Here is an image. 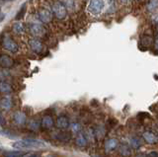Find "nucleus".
<instances>
[{
	"label": "nucleus",
	"mask_w": 158,
	"mask_h": 157,
	"mask_svg": "<svg viewBox=\"0 0 158 157\" xmlns=\"http://www.w3.org/2000/svg\"><path fill=\"white\" fill-rule=\"evenodd\" d=\"M146 7L149 12L154 13L158 10V1H148Z\"/></svg>",
	"instance_id": "obj_22"
},
{
	"label": "nucleus",
	"mask_w": 158,
	"mask_h": 157,
	"mask_svg": "<svg viewBox=\"0 0 158 157\" xmlns=\"http://www.w3.org/2000/svg\"><path fill=\"white\" fill-rule=\"evenodd\" d=\"M37 19L44 24H49L52 23L53 20V15L52 11L48 8H40L37 12Z\"/></svg>",
	"instance_id": "obj_5"
},
{
	"label": "nucleus",
	"mask_w": 158,
	"mask_h": 157,
	"mask_svg": "<svg viewBox=\"0 0 158 157\" xmlns=\"http://www.w3.org/2000/svg\"><path fill=\"white\" fill-rule=\"evenodd\" d=\"M52 13L58 20H63L67 17V9L62 1H54L52 4Z\"/></svg>",
	"instance_id": "obj_3"
},
{
	"label": "nucleus",
	"mask_w": 158,
	"mask_h": 157,
	"mask_svg": "<svg viewBox=\"0 0 158 157\" xmlns=\"http://www.w3.org/2000/svg\"><path fill=\"white\" fill-rule=\"evenodd\" d=\"M69 120L66 116H58L56 121V126L59 130H66L69 127Z\"/></svg>",
	"instance_id": "obj_13"
},
{
	"label": "nucleus",
	"mask_w": 158,
	"mask_h": 157,
	"mask_svg": "<svg viewBox=\"0 0 158 157\" xmlns=\"http://www.w3.org/2000/svg\"><path fill=\"white\" fill-rule=\"evenodd\" d=\"M29 47L35 53H41L44 50V43L41 40L36 38H31L29 40Z\"/></svg>",
	"instance_id": "obj_7"
},
{
	"label": "nucleus",
	"mask_w": 158,
	"mask_h": 157,
	"mask_svg": "<svg viewBox=\"0 0 158 157\" xmlns=\"http://www.w3.org/2000/svg\"><path fill=\"white\" fill-rule=\"evenodd\" d=\"M30 34L33 36V38H36L41 40V39H44L48 36V30L44 28L42 24L39 23H31L28 26Z\"/></svg>",
	"instance_id": "obj_2"
},
{
	"label": "nucleus",
	"mask_w": 158,
	"mask_h": 157,
	"mask_svg": "<svg viewBox=\"0 0 158 157\" xmlns=\"http://www.w3.org/2000/svg\"><path fill=\"white\" fill-rule=\"evenodd\" d=\"M12 146L16 149L40 148V147H44V143L42 141L35 140V139H21V140H17L13 142Z\"/></svg>",
	"instance_id": "obj_1"
},
{
	"label": "nucleus",
	"mask_w": 158,
	"mask_h": 157,
	"mask_svg": "<svg viewBox=\"0 0 158 157\" xmlns=\"http://www.w3.org/2000/svg\"><path fill=\"white\" fill-rule=\"evenodd\" d=\"M2 47L4 50H6L12 53H16L19 51L18 43L14 40H12L10 37H4L2 39Z\"/></svg>",
	"instance_id": "obj_6"
},
{
	"label": "nucleus",
	"mask_w": 158,
	"mask_h": 157,
	"mask_svg": "<svg viewBox=\"0 0 158 157\" xmlns=\"http://www.w3.org/2000/svg\"><path fill=\"white\" fill-rule=\"evenodd\" d=\"M151 21H152L153 25L158 28V13L157 14H153L152 17H151Z\"/></svg>",
	"instance_id": "obj_27"
},
{
	"label": "nucleus",
	"mask_w": 158,
	"mask_h": 157,
	"mask_svg": "<svg viewBox=\"0 0 158 157\" xmlns=\"http://www.w3.org/2000/svg\"><path fill=\"white\" fill-rule=\"evenodd\" d=\"M29 129L33 130V131H37L39 130V129L41 127V124L37 121V120H31L29 122Z\"/></svg>",
	"instance_id": "obj_24"
},
{
	"label": "nucleus",
	"mask_w": 158,
	"mask_h": 157,
	"mask_svg": "<svg viewBox=\"0 0 158 157\" xmlns=\"http://www.w3.org/2000/svg\"><path fill=\"white\" fill-rule=\"evenodd\" d=\"M12 119H13V122L17 126H24V125H26V122H27V116L22 111L14 112Z\"/></svg>",
	"instance_id": "obj_9"
},
{
	"label": "nucleus",
	"mask_w": 158,
	"mask_h": 157,
	"mask_svg": "<svg viewBox=\"0 0 158 157\" xmlns=\"http://www.w3.org/2000/svg\"><path fill=\"white\" fill-rule=\"evenodd\" d=\"M141 43H142L143 47H150L151 43H152V39L150 36L143 35V38L141 39Z\"/></svg>",
	"instance_id": "obj_25"
},
{
	"label": "nucleus",
	"mask_w": 158,
	"mask_h": 157,
	"mask_svg": "<svg viewBox=\"0 0 158 157\" xmlns=\"http://www.w3.org/2000/svg\"><path fill=\"white\" fill-rule=\"evenodd\" d=\"M26 153L23 151H6L4 152L5 157H23Z\"/></svg>",
	"instance_id": "obj_23"
},
{
	"label": "nucleus",
	"mask_w": 158,
	"mask_h": 157,
	"mask_svg": "<svg viewBox=\"0 0 158 157\" xmlns=\"http://www.w3.org/2000/svg\"><path fill=\"white\" fill-rule=\"evenodd\" d=\"M12 31L16 35H22L26 32V25L22 21H16L12 26Z\"/></svg>",
	"instance_id": "obj_15"
},
{
	"label": "nucleus",
	"mask_w": 158,
	"mask_h": 157,
	"mask_svg": "<svg viewBox=\"0 0 158 157\" xmlns=\"http://www.w3.org/2000/svg\"><path fill=\"white\" fill-rule=\"evenodd\" d=\"M145 157H158V152H156V151H151L148 154H146Z\"/></svg>",
	"instance_id": "obj_28"
},
{
	"label": "nucleus",
	"mask_w": 158,
	"mask_h": 157,
	"mask_svg": "<svg viewBox=\"0 0 158 157\" xmlns=\"http://www.w3.org/2000/svg\"><path fill=\"white\" fill-rule=\"evenodd\" d=\"M154 48L156 52H158V36L156 37L155 41H154Z\"/></svg>",
	"instance_id": "obj_30"
},
{
	"label": "nucleus",
	"mask_w": 158,
	"mask_h": 157,
	"mask_svg": "<svg viewBox=\"0 0 158 157\" xmlns=\"http://www.w3.org/2000/svg\"><path fill=\"white\" fill-rule=\"evenodd\" d=\"M34 157H41V156H38V155H35Z\"/></svg>",
	"instance_id": "obj_32"
},
{
	"label": "nucleus",
	"mask_w": 158,
	"mask_h": 157,
	"mask_svg": "<svg viewBox=\"0 0 158 157\" xmlns=\"http://www.w3.org/2000/svg\"><path fill=\"white\" fill-rule=\"evenodd\" d=\"M105 8V1L102 0H92L87 5V12L92 16H99Z\"/></svg>",
	"instance_id": "obj_4"
},
{
	"label": "nucleus",
	"mask_w": 158,
	"mask_h": 157,
	"mask_svg": "<svg viewBox=\"0 0 158 157\" xmlns=\"http://www.w3.org/2000/svg\"><path fill=\"white\" fill-rule=\"evenodd\" d=\"M14 91L13 86L6 81H0V93L5 95H9Z\"/></svg>",
	"instance_id": "obj_17"
},
{
	"label": "nucleus",
	"mask_w": 158,
	"mask_h": 157,
	"mask_svg": "<svg viewBox=\"0 0 158 157\" xmlns=\"http://www.w3.org/2000/svg\"><path fill=\"white\" fill-rule=\"evenodd\" d=\"M14 65V60L5 53H1L0 55V67L5 68V69H9V68L13 67Z\"/></svg>",
	"instance_id": "obj_10"
},
{
	"label": "nucleus",
	"mask_w": 158,
	"mask_h": 157,
	"mask_svg": "<svg viewBox=\"0 0 158 157\" xmlns=\"http://www.w3.org/2000/svg\"><path fill=\"white\" fill-rule=\"evenodd\" d=\"M56 138L58 139L59 141H63V142H67L71 139V134H69V132H58L56 135Z\"/></svg>",
	"instance_id": "obj_19"
},
{
	"label": "nucleus",
	"mask_w": 158,
	"mask_h": 157,
	"mask_svg": "<svg viewBox=\"0 0 158 157\" xmlns=\"http://www.w3.org/2000/svg\"><path fill=\"white\" fill-rule=\"evenodd\" d=\"M75 143L78 147H80V148H84V147H86L87 144H88V141L86 139L85 135H84V134H82V132H80V134H78L76 138H75Z\"/></svg>",
	"instance_id": "obj_18"
},
{
	"label": "nucleus",
	"mask_w": 158,
	"mask_h": 157,
	"mask_svg": "<svg viewBox=\"0 0 158 157\" xmlns=\"http://www.w3.org/2000/svg\"><path fill=\"white\" fill-rule=\"evenodd\" d=\"M142 138L144 139L146 143L149 144H156L158 143V135L152 130H145L142 134Z\"/></svg>",
	"instance_id": "obj_8"
},
{
	"label": "nucleus",
	"mask_w": 158,
	"mask_h": 157,
	"mask_svg": "<svg viewBox=\"0 0 158 157\" xmlns=\"http://www.w3.org/2000/svg\"><path fill=\"white\" fill-rule=\"evenodd\" d=\"M69 129H70L71 132H73V134H80L81 130H82V126L81 125L79 124V122H71L70 125H69Z\"/></svg>",
	"instance_id": "obj_20"
},
{
	"label": "nucleus",
	"mask_w": 158,
	"mask_h": 157,
	"mask_svg": "<svg viewBox=\"0 0 158 157\" xmlns=\"http://www.w3.org/2000/svg\"><path fill=\"white\" fill-rule=\"evenodd\" d=\"M3 19H4V15H3V14H0V22H1Z\"/></svg>",
	"instance_id": "obj_31"
},
{
	"label": "nucleus",
	"mask_w": 158,
	"mask_h": 157,
	"mask_svg": "<svg viewBox=\"0 0 158 157\" xmlns=\"http://www.w3.org/2000/svg\"><path fill=\"white\" fill-rule=\"evenodd\" d=\"M13 107L12 99L9 96H4L0 99V109L3 111H9Z\"/></svg>",
	"instance_id": "obj_14"
},
{
	"label": "nucleus",
	"mask_w": 158,
	"mask_h": 157,
	"mask_svg": "<svg viewBox=\"0 0 158 157\" xmlns=\"http://www.w3.org/2000/svg\"><path fill=\"white\" fill-rule=\"evenodd\" d=\"M26 9H27V8H26V5H25V4H24V5L22 6V8L20 9V11L18 12L16 18H15L17 21H18V20H20V19H22V18L24 17V14H25V12H26Z\"/></svg>",
	"instance_id": "obj_26"
},
{
	"label": "nucleus",
	"mask_w": 158,
	"mask_h": 157,
	"mask_svg": "<svg viewBox=\"0 0 158 157\" xmlns=\"http://www.w3.org/2000/svg\"><path fill=\"white\" fill-rule=\"evenodd\" d=\"M120 143H118V140L115 137H111V138H109L105 141V143H104V148H105V151L106 152H111V151H114L115 149H117Z\"/></svg>",
	"instance_id": "obj_12"
},
{
	"label": "nucleus",
	"mask_w": 158,
	"mask_h": 157,
	"mask_svg": "<svg viewBox=\"0 0 158 157\" xmlns=\"http://www.w3.org/2000/svg\"><path fill=\"white\" fill-rule=\"evenodd\" d=\"M40 124H41V127L43 130H51L53 127L54 126V121L52 119V116L49 115H46L42 118L41 122H40Z\"/></svg>",
	"instance_id": "obj_11"
},
{
	"label": "nucleus",
	"mask_w": 158,
	"mask_h": 157,
	"mask_svg": "<svg viewBox=\"0 0 158 157\" xmlns=\"http://www.w3.org/2000/svg\"><path fill=\"white\" fill-rule=\"evenodd\" d=\"M142 143H143V141L137 136H133L132 138L131 139V147L133 149L139 148V147L142 145Z\"/></svg>",
	"instance_id": "obj_21"
},
{
	"label": "nucleus",
	"mask_w": 158,
	"mask_h": 157,
	"mask_svg": "<svg viewBox=\"0 0 158 157\" xmlns=\"http://www.w3.org/2000/svg\"><path fill=\"white\" fill-rule=\"evenodd\" d=\"M5 124H6V122H5V119L3 118V116L0 114V125H1V126H5Z\"/></svg>",
	"instance_id": "obj_29"
},
{
	"label": "nucleus",
	"mask_w": 158,
	"mask_h": 157,
	"mask_svg": "<svg viewBox=\"0 0 158 157\" xmlns=\"http://www.w3.org/2000/svg\"><path fill=\"white\" fill-rule=\"evenodd\" d=\"M118 152H120L121 156L123 157H130L131 154V146L127 143H126V142H123V143L118 145Z\"/></svg>",
	"instance_id": "obj_16"
}]
</instances>
